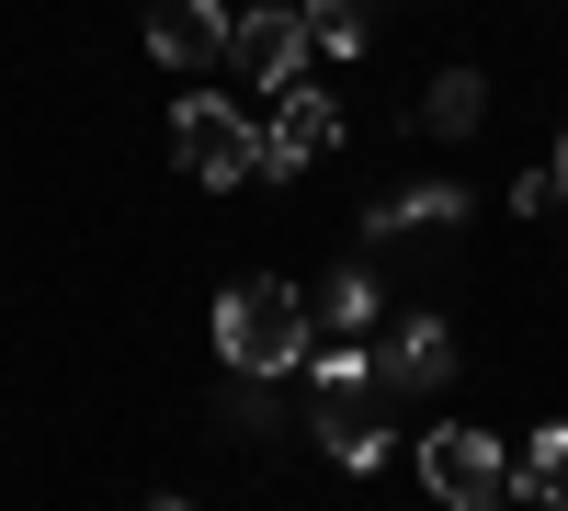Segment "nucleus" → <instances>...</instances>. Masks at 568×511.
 I'll return each mask as SVG.
<instances>
[{"label":"nucleus","instance_id":"f257e3e1","mask_svg":"<svg viewBox=\"0 0 568 511\" xmlns=\"http://www.w3.org/2000/svg\"><path fill=\"white\" fill-rule=\"evenodd\" d=\"M216 352H227V376H284V364H307V352H318L307 296L273 285V273L227 285V296H216Z\"/></svg>","mask_w":568,"mask_h":511},{"label":"nucleus","instance_id":"f8f14e48","mask_svg":"<svg viewBox=\"0 0 568 511\" xmlns=\"http://www.w3.org/2000/svg\"><path fill=\"white\" fill-rule=\"evenodd\" d=\"M478 114H489V80L478 69H444L433 91H420V125H433V136H466Z\"/></svg>","mask_w":568,"mask_h":511},{"label":"nucleus","instance_id":"9b49d317","mask_svg":"<svg viewBox=\"0 0 568 511\" xmlns=\"http://www.w3.org/2000/svg\"><path fill=\"white\" fill-rule=\"evenodd\" d=\"M296 23H307V58H364V34H375L364 0H296Z\"/></svg>","mask_w":568,"mask_h":511},{"label":"nucleus","instance_id":"dca6fc26","mask_svg":"<svg viewBox=\"0 0 568 511\" xmlns=\"http://www.w3.org/2000/svg\"><path fill=\"white\" fill-rule=\"evenodd\" d=\"M489 511H500V500H489Z\"/></svg>","mask_w":568,"mask_h":511},{"label":"nucleus","instance_id":"6e6552de","mask_svg":"<svg viewBox=\"0 0 568 511\" xmlns=\"http://www.w3.org/2000/svg\"><path fill=\"white\" fill-rule=\"evenodd\" d=\"M364 364H375V387H444L455 376V330H444V318H398Z\"/></svg>","mask_w":568,"mask_h":511},{"label":"nucleus","instance_id":"4468645a","mask_svg":"<svg viewBox=\"0 0 568 511\" xmlns=\"http://www.w3.org/2000/svg\"><path fill=\"white\" fill-rule=\"evenodd\" d=\"M557 194H568V136H557Z\"/></svg>","mask_w":568,"mask_h":511},{"label":"nucleus","instance_id":"7ed1b4c3","mask_svg":"<svg viewBox=\"0 0 568 511\" xmlns=\"http://www.w3.org/2000/svg\"><path fill=\"white\" fill-rule=\"evenodd\" d=\"M500 478H511V454H500L489 432H466V421H433V432H420V489H433L444 511H489Z\"/></svg>","mask_w":568,"mask_h":511},{"label":"nucleus","instance_id":"9d476101","mask_svg":"<svg viewBox=\"0 0 568 511\" xmlns=\"http://www.w3.org/2000/svg\"><path fill=\"white\" fill-rule=\"evenodd\" d=\"M420 227H466V194H455V182H409V194H387V205L364 216V251L420 239Z\"/></svg>","mask_w":568,"mask_h":511},{"label":"nucleus","instance_id":"0eeeda50","mask_svg":"<svg viewBox=\"0 0 568 511\" xmlns=\"http://www.w3.org/2000/svg\"><path fill=\"white\" fill-rule=\"evenodd\" d=\"M318 443H329V467H353V478H375V467H387V421H375V387H318Z\"/></svg>","mask_w":568,"mask_h":511},{"label":"nucleus","instance_id":"423d86ee","mask_svg":"<svg viewBox=\"0 0 568 511\" xmlns=\"http://www.w3.org/2000/svg\"><path fill=\"white\" fill-rule=\"evenodd\" d=\"M149 58L160 69H227V12L216 0H149Z\"/></svg>","mask_w":568,"mask_h":511},{"label":"nucleus","instance_id":"20e7f679","mask_svg":"<svg viewBox=\"0 0 568 511\" xmlns=\"http://www.w3.org/2000/svg\"><path fill=\"white\" fill-rule=\"evenodd\" d=\"M227 69L262 80V91H296V69H307V23H296V0H262V12L227 23Z\"/></svg>","mask_w":568,"mask_h":511},{"label":"nucleus","instance_id":"39448f33","mask_svg":"<svg viewBox=\"0 0 568 511\" xmlns=\"http://www.w3.org/2000/svg\"><path fill=\"white\" fill-rule=\"evenodd\" d=\"M342 149V103H329V91H273V136H262V171L284 182V171H307V160H329Z\"/></svg>","mask_w":568,"mask_h":511},{"label":"nucleus","instance_id":"1a4fd4ad","mask_svg":"<svg viewBox=\"0 0 568 511\" xmlns=\"http://www.w3.org/2000/svg\"><path fill=\"white\" fill-rule=\"evenodd\" d=\"M375 318H387V296H375L364 262H342V273L307 296V330H318V341H375Z\"/></svg>","mask_w":568,"mask_h":511},{"label":"nucleus","instance_id":"f03ea898","mask_svg":"<svg viewBox=\"0 0 568 511\" xmlns=\"http://www.w3.org/2000/svg\"><path fill=\"white\" fill-rule=\"evenodd\" d=\"M171 160H182V182H205V194H240V182H262V125L240 103H216V91H182Z\"/></svg>","mask_w":568,"mask_h":511},{"label":"nucleus","instance_id":"2eb2a0df","mask_svg":"<svg viewBox=\"0 0 568 511\" xmlns=\"http://www.w3.org/2000/svg\"><path fill=\"white\" fill-rule=\"evenodd\" d=\"M149 511H194V500H149Z\"/></svg>","mask_w":568,"mask_h":511},{"label":"nucleus","instance_id":"ddd939ff","mask_svg":"<svg viewBox=\"0 0 568 511\" xmlns=\"http://www.w3.org/2000/svg\"><path fill=\"white\" fill-rule=\"evenodd\" d=\"M524 489H535V511H568V421H546L524 443Z\"/></svg>","mask_w":568,"mask_h":511}]
</instances>
